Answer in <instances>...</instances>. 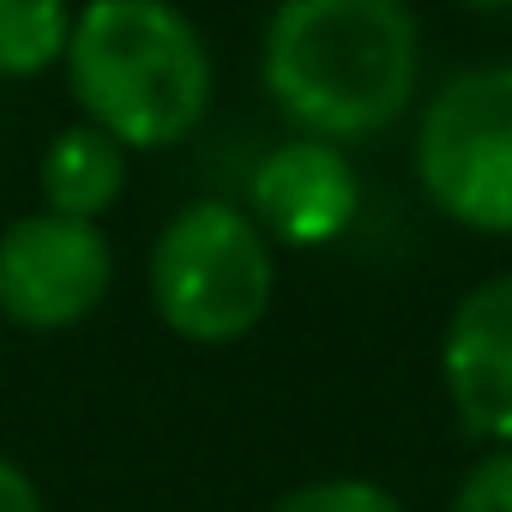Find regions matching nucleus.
Masks as SVG:
<instances>
[{"label": "nucleus", "instance_id": "f257e3e1", "mask_svg": "<svg viewBox=\"0 0 512 512\" xmlns=\"http://www.w3.org/2000/svg\"><path fill=\"white\" fill-rule=\"evenodd\" d=\"M260 79L302 139H380L416 103L422 25L404 0H278Z\"/></svg>", "mask_w": 512, "mask_h": 512}, {"label": "nucleus", "instance_id": "f03ea898", "mask_svg": "<svg viewBox=\"0 0 512 512\" xmlns=\"http://www.w3.org/2000/svg\"><path fill=\"white\" fill-rule=\"evenodd\" d=\"M67 91L127 151H163L211 115V49L175 0H85Z\"/></svg>", "mask_w": 512, "mask_h": 512}, {"label": "nucleus", "instance_id": "7ed1b4c3", "mask_svg": "<svg viewBox=\"0 0 512 512\" xmlns=\"http://www.w3.org/2000/svg\"><path fill=\"white\" fill-rule=\"evenodd\" d=\"M272 235L229 199H193L151 247V308L187 344H235L272 314Z\"/></svg>", "mask_w": 512, "mask_h": 512}, {"label": "nucleus", "instance_id": "20e7f679", "mask_svg": "<svg viewBox=\"0 0 512 512\" xmlns=\"http://www.w3.org/2000/svg\"><path fill=\"white\" fill-rule=\"evenodd\" d=\"M416 181L428 205L476 235H512V67L452 73L416 121Z\"/></svg>", "mask_w": 512, "mask_h": 512}, {"label": "nucleus", "instance_id": "39448f33", "mask_svg": "<svg viewBox=\"0 0 512 512\" xmlns=\"http://www.w3.org/2000/svg\"><path fill=\"white\" fill-rule=\"evenodd\" d=\"M115 284V247L79 217H13L0 229V320L25 332H67L103 308Z\"/></svg>", "mask_w": 512, "mask_h": 512}, {"label": "nucleus", "instance_id": "423d86ee", "mask_svg": "<svg viewBox=\"0 0 512 512\" xmlns=\"http://www.w3.org/2000/svg\"><path fill=\"white\" fill-rule=\"evenodd\" d=\"M440 380L452 416L482 446H512V272L482 278L446 320Z\"/></svg>", "mask_w": 512, "mask_h": 512}, {"label": "nucleus", "instance_id": "0eeeda50", "mask_svg": "<svg viewBox=\"0 0 512 512\" xmlns=\"http://www.w3.org/2000/svg\"><path fill=\"white\" fill-rule=\"evenodd\" d=\"M362 211V175L344 157V145L326 139H284L247 187V217L272 241L290 247H326L338 241Z\"/></svg>", "mask_w": 512, "mask_h": 512}, {"label": "nucleus", "instance_id": "6e6552de", "mask_svg": "<svg viewBox=\"0 0 512 512\" xmlns=\"http://www.w3.org/2000/svg\"><path fill=\"white\" fill-rule=\"evenodd\" d=\"M43 211L55 217H79V223H97L103 211L121 205L127 193V145L109 139L103 127L79 121V127H61L43 151Z\"/></svg>", "mask_w": 512, "mask_h": 512}, {"label": "nucleus", "instance_id": "1a4fd4ad", "mask_svg": "<svg viewBox=\"0 0 512 512\" xmlns=\"http://www.w3.org/2000/svg\"><path fill=\"white\" fill-rule=\"evenodd\" d=\"M73 0H0V79H43L67 67Z\"/></svg>", "mask_w": 512, "mask_h": 512}, {"label": "nucleus", "instance_id": "9d476101", "mask_svg": "<svg viewBox=\"0 0 512 512\" xmlns=\"http://www.w3.org/2000/svg\"><path fill=\"white\" fill-rule=\"evenodd\" d=\"M272 512H404L392 488L368 482V476H326V482H308L296 494H284Z\"/></svg>", "mask_w": 512, "mask_h": 512}, {"label": "nucleus", "instance_id": "9b49d317", "mask_svg": "<svg viewBox=\"0 0 512 512\" xmlns=\"http://www.w3.org/2000/svg\"><path fill=\"white\" fill-rule=\"evenodd\" d=\"M452 512H512V446H488L464 470V482L452 494Z\"/></svg>", "mask_w": 512, "mask_h": 512}, {"label": "nucleus", "instance_id": "f8f14e48", "mask_svg": "<svg viewBox=\"0 0 512 512\" xmlns=\"http://www.w3.org/2000/svg\"><path fill=\"white\" fill-rule=\"evenodd\" d=\"M0 512H43V494H37L31 470H19L7 452H0Z\"/></svg>", "mask_w": 512, "mask_h": 512}, {"label": "nucleus", "instance_id": "ddd939ff", "mask_svg": "<svg viewBox=\"0 0 512 512\" xmlns=\"http://www.w3.org/2000/svg\"><path fill=\"white\" fill-rule=\"evenodd\" d=\"M458 7H476V13H506L512 0H458Z\"/></svg>", "mask_w": 512, "mask_h": 512}]
</instances>
